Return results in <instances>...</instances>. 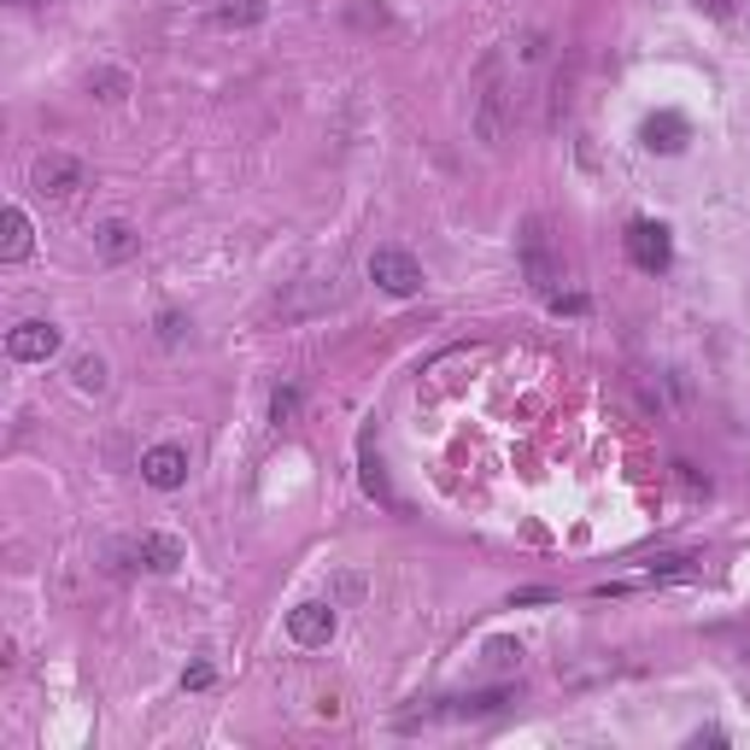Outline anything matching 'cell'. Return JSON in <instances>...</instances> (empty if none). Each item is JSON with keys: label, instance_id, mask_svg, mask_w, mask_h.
I'll return each mask as SVG.
<instances>
[{"label": "cell", "instance_id": "obj_8", "mask_svg": "<svg viewBox=\"0 0 750 750\" xmlns=\"http://www.w3.org/2000/svg\"><path fill=\"white\" fill-rule=\"evenodd\" d=\"M288 640L293 645H329L334 640V604H299V610H288Z\"/></svg>", "mask_w": 750, "mask_h": 750}, {"label": "cell", "instance_id": "obj_17", "mask_svg": "<svg viewBox=\"0 0 750 750\" xmlns=\"http://www.w3.org/2000/svg\"><path fill=\"white\" fill-rule=\"evenodd\" d=\"M182 681H188V686H194V692H200V686H212V663H194V668H188V674H182Z\"/></svg>", "mask_w": 750, "mask_h": 750}, {"label": "cell", "instance_id": "obj_3", "mask_svg": "<svg viewBox=\"0 0 750 750\" xmlns=\"http://www.w3.org/2000/svg\"><path fill=\"white\" fill-rule=\"evenodd\" d=\"M522 270H528V281L539 293H557V281H562V270H557V258H551V247H546V223H528V229H522Z\"/></svg>", "mask_w": 750, "mask_h": 750}, {"label": "cell", "instance_id": "obj_5", "mask_svg": "<svg viewBox=\"0 0 750 750\" xmlns=\"http://www.w3.org/2000/svg\"><path fill=\"white\" fill-rule=\"evenodd\" d=\"M640 141L651 147V153L674 159V153H686V141H692V124L681 118V111H651V118L640 124Z\"/></svg>", "mask_w": 750, "mask_h": 750}, {"label": "cell", "instance_id": "obj_10", "mask_svg": "<svg viewBox=\"0 0 750 750\" xmlns=\"http://www.w3.org/2000/svg\"><path fill=\"white\" fill-rule=\"evenodd\" d=\"M30 247H35V235H30V217L18 212V205H12V212L0 217V258H7V265H18V258H30Z\"/></svg>", "mask_w": 750, "mask_h": 750}, {"label": "cell", "instance_id": "obj_2", "mask_svg": "<svg viewBox=\"0 0 750 750\" xmlns=\"http://www.w3.org/2000/svg\"><path fill=\"white\" fill-rule=\"evenodd\" d=\"M30 182H35V194H42V200H71L88 182V171L71 153H42L30 164Z\"/></svg>", "mask_w": 750, "mask_h": 750}, {"label": "cell", "instance_id": "obj_1", "mask_svg": "<svg viewBox=\"0 0 750 750\" xmlns=\"http://www.w3.org/2000/svg\"><path fill=\"white\" fill-rule=\"evenodd\" d=\"M369 281H375V288H387V293H399V299H410V293H422V265L410 253H399V247H375L369 253Z\"/></svg>", "mask_w": 750, "mask_h": 750}, {"label": "cell", "instance_id": "obj_7", "mask_svg": "<svg viewBox=\"0 0 750 750\" xmlns=\"http://www.w3.org/2000/svg\"><path fill=\"white\" fill-rule=\"evenodd\" d=\"M7 352L18 364H47L53 352H60V329H53V323H18L7 334Z\"/></svg>", "mask_w": 750, "mask_h": 750}, {"label": "cell", "instance_id": "obj_6", "mask_svg": "<svg viewBox=\"0 0 750 750\" xmlns=\"http://www.w3.org/2000/svg\"><path fill=\"white\" fill-rule=\"evenodd\" d=\"M141 481L159 486V493H176L188 481V452L182 446H153V452H141Z\"/></svg>", "mask_w": 750, "mask_h": 750}, {"label": "cell", "instance_id": "obj_18", "mask_svg": "<svg viewBox=\"0 0 750 750\" xmlns=\"http://www.w3.org/2000/svg\"><path fill=\"white\" fill-rule=\"evenodd\" d=\"M159 341H182V317H159Z\"/></svg>", "mask_w": 750, "mask_h": 750}, {"label": "cell", "instance_id": "obj_4", "mask_svg": "<svg viewBox=\"0 0 750 750\" xmlns=\"http://www.w3.org/2000/svg\"><path fill=\"white\" fill-rule=\"evenodd\" d=\"M628 258H633L640 270H651V276L668 270V265H674V240H668L663 223H651V217L633 223V229H628Z\"/></svg>", "mask_w": 750, "mask_h": 750}, {"label": "cell", "instance_id": "obj_12", "mask_svg": "<svg viewBox=\"0 0 750 750\" xmlns=\"http://www.w3.org/2000/svg\"><path fill=\"white\" fill-rule=\"evenodd\" d=\"M258 18H265V0H223L217 7L223 30H247V24H258Z\"/></svg>", "mask_w": 750, "mask_h": 750}, {"label": "cell", "instance_id": "obj_15", "mask_svg": "<svg viewBox=\"0 0 750 750\" xmlns=\"http://www.w3.org/2000/svg\"><path fill=\"white\" fill-rule=\"evenodd\" d=\"M364 486L375 499H387V475H382V463H375V458H364Z\"/></svg>", "mask_w": 750, "mask_h": 750}, {"label": "cell", "instance_id": "obj_11", "mask_svg": "<svg viewBox=\"0 0 750 750\" xmlns=\"http://www.w3.org/2000/svg\"><path fill=\"white\" fill-rule=\"evenodd\" d=\"M94 247H100V258H129L136 253V229H129V223H100V235H94Z\"/></svg>", "mask_w": 750, "mask_h": 750}, {"label": "cell", "instance_id": "obj_14", "mask_svg": "<svg viewBox=\"0 0 750 750\" xmlns=\"http://www.w3.org/2000/svg\"><path fill=\"white\" fill-rule=\"evenodd\" d=\"M293 410H299V393H293V387H276V399H270V417H276V422H288Z\"/></svg>", "mask_w": 750, "mask_h": 750}, {"label": "cell", "instance_id": "obj_9", "mask_svg": "<svg viewBox=\"0 0 750 750\" xmlns=\"http://www.w3.org/2000/svg\"><path fill=\"white\" fill-rule=\"evenodd\" d=\"M129 551H136V562H141V569H153V575L182 569V539L176 534H141Z\"/></svg>", "mask_w": 750, "mask_h": 750}, {"label": "cell", "instance_id": "obj_16", "mask_svg": "<svg viewBox=\"0 0 750 750\" xmlns=\"http://www.w3.org/2000/svg\"><path fill=\"white\" fill-rule=\"evenodd\" d=\"M486 656H493V663H522V651H516L511 640H499V645H486Z\"/></svg>", "mask_w": 750, "mask_h": 750}, {"label": "cell", "instance_id": "obj_13", "mask_svg": "<svg viewBox=\"0 0 750 750\" xmlns=\"http://www.w3.org/2000/svg\"><path fill=\"white\" fill-rule=\"evenodd\" d=\"M71 375H77L83 393H106V364L100 358H77V364H71Z\"/></svg>", "mask_w": 750, "mask_h": 750}]
</instances>
